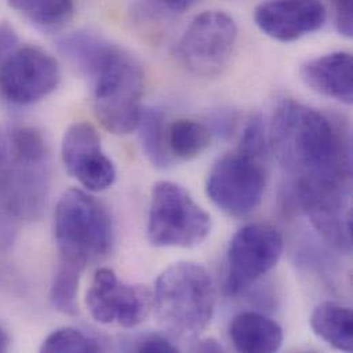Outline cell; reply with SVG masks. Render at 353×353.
Wrapping results in <instances>:
<instances>
[{"label": "cell", "instance_id": "6da1fadb", "mask_svg": "<svg viewBox=\"0 0 353 353\" xmlns=\"http://www.w3.org/2000/svg\"><path fill=\"white\" fill-rule=\"evenodd\" d=\"M268 143L282 168L296 180L352 176L348 134L311 106L285 99L275 110Z\"/></svg>", "mask_w": 353, "mask_h": 353}, {"label": "cell", "instance_id": "7a4b0ae2", "mask_svg": "<svg viewBox=\"0 0 353 353\" xmlns=\"http://www.w3.org/2000/svg\"><path fill=\"white\" fill-rule=\"evenodd\" d=\"M77 69L92 84L97 119L112 134L137 130L142 114L143 70L135 57L101 37L85 52Z\"/></svg>", "mask_w": 353, "mask_h": 353}, {"label": "cell", "instance_id": "3957f363", "mask_svg": "<svg viewBox=\"0 0 353 353\" xmlns=\"http://www.w3.org/2000/svg\"><path fill=\"white\" fill-rule=\"evenodd\" d=\"M216 289L205 267L179 261L156 281L153 310L160 326L174 339H196L210 323Z\"/></svg>", "mask_w": 353, "mask_h": 353}, {"label": "cell", "instance_id": "277c9868", "mask_svg": "<svg viewBox=\"0 0 353 353\" xmlns=\"http://www.w3.org/2000/svg\"><path fill=\"white\" fill-rule=\"evenodd\" d=\"M58 265L79 272L106 257L113 245V224L106 208L92 195L70 188L59 198L54 214Z\"/></svg>", "mask_w": 353, "mask_h": 353}, {"label": "cell", "instance_id": "5b68a950", "mask_svg": "<svg viewBox=\"0 0 353 353\" xmlns=\"http://www.w3.org/2000/svg\"><path fill=\"white\" fill-rule=\"evenodd\" d=\"M210 216L180 184L163 180L153 185L148 238L156 248H194L209 235Z\"/></svg>", "mask_w": 353, "mask_h": 353}, {"label": "cell", "instance_id": "8992f818", "mask_svg": "<svg viewBox=\"0 0 353 353\" xmlns=\"http://www.w3.org/2000/svg\"><path fill=\"white\" fill-rule=\"evenodd\" d=\"M297 202L321 236L336 250H352L351 179L296 180Z\"/></svg>", "mask_w": 353, "mask_h": 353}, {"label": "cell", "instance_id": "52a82bcc", "mask_svg": "<svg viewBox=\"0 0 353 353\" xmlns=\"http://www.w3.org/2000/svg\"><path fill=\"white\" fill-rule=\"evenodd\" d=\"M236 40L234 18L220 10H208L198 14L184 30L177 43V58L195 76H217L228 65Z\"/></svg>", "mask_w": 353, "mask_h": 353}, {"label": "cell", "instance_id": "ba28073f", "mask_svg": "<svg viewBox=\"0 0 353 353\" xmlns=\"http://www.w3.org/2000/svg\"><path fill=\"white\" fill-rule=\"evenodd\" d=\"M265 185L264 161L236 150L216 161L208 175L206 192L223 212L243 217L260 206Z\"/></svg>", "mask_w": 353, "mask_h": 353}, {"label": "cell", "instance_id": "9c48e42d", "mask_svg": "<svg viewBox=\"0 0 353 353\" xmlns=\"http://www.w3.org/2000/svg\"><path fill=\"white\" fill-rule=\"evenodd\" d=\"M283 252L281 232L261 223L248 224L232 236L227 252V276L224 289L238 296L270 272Z\"/></svg>", "mask_w": 353, "mask_h": 353}, {"label": "cell", "instance_id": "30bf717a", "mask_svg": "<svg viewBox=\"0 0 353 353\" xmlns=\"http://www.w3.org/2000/svg\"><path fill=\"white\" fill-rule=\"evenodd\" d=\"M59 81L58 62L37 47L15 48L0 62V94L12 105L36 103L54 92Z\"/></svg>", "mask_w": 353, "mask_h": 353}, {"label": "cell", "instance_id": "8fae6325", "mask_svg": "<svg viewBox=\"0 0 353 353\" xmlns=\"http://www.w3.org/2000/svg\"><path fill=\"white\" fill-rule=\"evenodd\" d=\"M85 303L97 322L132 329L150 315L153 293L143 285L120 281L109 268H101L92 278Z\"/></svg>", "mask_w": 353, "mask_h": 353}, {"label": "cell", "instance_id": "7c38bea8", "mask_svg": "<svg viewBox=\"0 0 353 353\" xmlns=\"http://www.w3.org/2000/svg\"><path fill=\"white\" fill-rule=\"evenodd\" d=\"M61 156L66 172L88 191H105L113 185L114 164L103 152L101 138L91 124L76 123L66 130Z\"/></svg>", "mask_w": 353, "mask_h": 353}, {"label": "cell", "instance_id": "4fadbf2b", "mask_svg": "<svg viewBox=\"0 0 353 353\" xmlns=\"http://www.w3.org/2000/svg\"><path fill=\"white\" fill-rule=\"evenodd\" d=\"M327 19V10L319 0H271L254 10V22L268 37L296 41L319 30Z\"/></svg>", "mask_w": 353, "mask_h": 353}, {"label": "cell", "instance_id": "5bb4252c", "mask_svg": "<svg viewBox=\"0 0 353 353\" xmlns=\"http://www.w3.org/2000/svg\"><path fill=\"white\" fill-rule=\"evenodd\" d=\"M301 80L312 91L344 105L353 102V59L347 51H336L305 62Z\"/></svg>", "mask_w": 353, "mask_h": 353}, {"label": "cell", "instance_id": "9a60e30c", "mask_svg": "<svg viewBox=\"0 0 353 353\" xmlns=\"http://www.w3.org/2000/svg\"><path fill=\"white\" fill-rule=\"evenodd\" d=\"M228 333L238 352H276L283 344L282 327L271 318L253 311L234 316Z\"/></svg>", "mask_w": 353, "mask_h": 353}, {"label": "cell", "instance_id": "2e32d148", "mask_svg": "<svg viewBox=\"0 0 353 353\" xmlns=\"http://www.w3.org/2000/svg\"><path fill=\"white\" fill-rule=\"evenodd\" d=\"M314 333L334 350L352 352V310L334 301L319 304L311 315Z\"/></svg>", "mask_w": 353, "mask_h": 353}, {"label": "cell", "instance_id": "e0dca14e", "mask_svg": "<svg viewBox=\"0 0 353 353\" xmlns=\"http://www.w3.org/2000/svg\"><path fill=\"white\" fill-rule=\"evenodd\" d=\"M137 128L149 161L157 168H168L172 164V154L168 146L165 114L160 109L146 108L142 110Z\"/></svg>", "mask_w": 353, "mask_h": 353}, {"label": "cell", "instance_id": "ac0fdd59", "mask_svg": "<svg viewBox=\"0 0 353 353\" xmlns=\"http://www.w3.org/2000/svg\"><path fill=\"white\" fill-rule=\"evenodd\" d=\"M210 145V131L199 121L179 119L168 128V146L172 157L184 161L199 157Z\"/></svg>", "mask_w": 353, "mask_h": 353}, {"label": "cell", "instance_id": "d6986e66", "mask_svg": "<svg viewBox=\"0 0 353 353\" xmlns=\"http://www.w3.org/2000/svg\"><path fill=\"white\" fill-rule=\"evenodd\" d=\"M12 8L43 30H58L73 17V0H8Z\"/></svg>", "mask_w": 353, "mask_h": 353}, {"label": "cell", "instance_id": "ffe728a7", "mask_svg": "<svg viewBox=\"0 0 353 353\" xmlns=\"http://www.w3.org/2000/svg\"><path fill=\"white\" fill-rule=\"evenodd\" d=\"M41 352H102L97 339L74 327H62L52 332L41 344Z\"/></svg>", "mask_w": 353, "mask_h": 353}, {"label": "cell", "instance_id": "44dd1931", "mask_svg": "<svg viewBox=\"0 0 353 353\" xmlns=\"http://www.w3.org/2000/svg\"><path fill=\"white\" fill-rule=\"evenodd\" d=\"M81 275V272L74 270L58 267L50 290V300L57 311L65 315L77 314V294Z\"/></svg>", "mask_w": 353, "mask_h": 353}, {"label": "cell", "instance_id": "7402d4cb", "mask_svg": "<svg viewBox=\"0 0 353 353\" xmlns=\"http://www.w3.org/2000/svg\"><path fill=\"white\" fill-rule=\"evenodd\" d=\"M268 141L265 134V125L260 114H253L248 120L238 146V152L250 156L257 160H265L268 153Z\"/></svg>", "mask_w": 353, "mask_h": 353}, {"label": "cell", "instance_id": "603a6c76", "mask_svg": "<svg viewBox=\"0 0 353 353\" xmlns=\"http://www.w3.org/2000/svg\"><path fill=\"white\" fill-rule=\"evenodd\" d=\"M125 350L145 353L177 352L176 347L167 337L153 333L134 339V341Z\"/></svg>", "mask_w": 353, "mask_h": 353}, {"label": "cell", "instance_id": "cb8c5ba5", "mask_svg": "<svg viewBox=\"0 0 353 353\" xmlns=\"http://www.w3.org/2000/svg\"><path fill=\"white\" fill-rule=\"evenodd\" d=\"M329 3L337 32L345 37H352V0H329Z\"/></svg>", "mask_w": 353, "mask_h": 353}, {"label": "cell", "instance_id": "d4e9b609", "mask_svg": "<svg viewBox=\"0 0 353 353\" xmlns=\"http://www.w3.org/2000/svg\"><path fill=\"white\" fill-rule=\"evenodd\" d=\"M15 44H17L15 32L7 23H3L0 26V62L6 55H8L12 50H15Z\"/></svg>", "mask_w": 353, "mask_h": 353}, {"label": "cell", "instance_id": "484cf974", "mask_svg": "<svg viewBox=\"0 0 353 353\" xmlns=\"http://www.w3.org/2000/svg\"><path fill=\"white\" fill-rule=\"evenodd\" d=\"M157 3L163 4L164 7H167L171 11L175 12H183L187 8H190L196 0H156Z\"/></svg>", "mask_w": 353, "mask_h": 353}, {"label": "cell", "instance_id": "4316f807", "mask_svg": "<svg viewBox=\"0 0 353 353\" xmlns=\"http://www.w3.org/2000/svg\"><path fill=\"white\" fill-rule=\"evenodd\" d=\"M194 351H198V352H223V347L216 340L209 339V340L199 341L194 347Z\"/></svg>", "mask_w": 353, "mask_h": 353}, {"label": "cell", "instance_id": "83f0119b", "mask_svg": "<svg viewBox=\"0 0 353 353\" xmlns=\"http://www.w3.org/2000/svg\"><path fill=\"white\" fill-rule=\"evenodd\" d=\"M10 345V339H8V334L0 327V352H4L7 351Z\"/></svg>", "mask_w": 353, "mask_h": 353}]
</instances>
